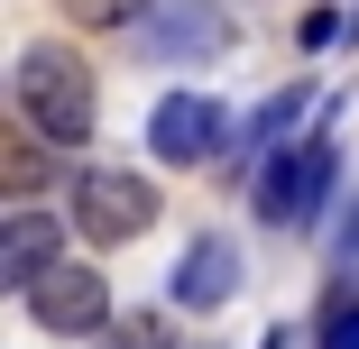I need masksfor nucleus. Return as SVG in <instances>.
I'll use <instances>...</instances> for the list:
<instances>
[{"label":"nucleus","mask_w":359,"mask_h":349,"mask_svg":"<svg viewBox=\"0 0 359 349\" xmlns=\"http://www.w3.org/2000/svg\"><path fill=\"white\" fill-rule=\"evenodd\" d=\"M157 0H65V19L74 28H129V19H148Z\"/></svg>","instance_id":"obj_9"},{"label":"nucleus","mask_w":359,"mask_h":349,"mask_svg":"<svg viewBox=\"0 0 359 349\" xmlns=\"http://www.w3.org/2000/svg\"><path fill=\"white\" fill-rule=\"evenodd\" d=\"M93 349H175V340H166V322H157V313H138V322H111Z\"/></svg>","instance_id":"obj_10"},{"label":"nucleus","mask_w":359,"mask_h":349,"mask_svg":"<svg viewBox=\"0 0 359 349\" xmlns=\"http://www.w3.org/2000/svg\"><path fill=\"white\" fill-rule=\"evenodd\" d=\"M19 304H28V322L55 331V340H102V331H111V285H102L93 266H74V257H65L37 294H19Z\"/></svg>","instance_id":"obj_4"},{"label":"nucleus","mask_w":359,"mask_h":349,"mask_svg":"<svg viewBox=\"0 0 359 349\" xmlns=\"http://www.w3.org/2000/svg\"><path fill=\"white\" fill-rule=\"evenodd\" d=\"M231 294H240V248L231 239H194L175 257V304L184 313H212V304H231Z\"/></svg>","instance_id":"obj_8"},{"label":"nucleus","mask_w":359,"mask_h":349,"mask_svg":"<svg viewBox=\"0 0 359 349\" xmlns=\"http://www.w3.org/2000/svg\"><path fill=\"white\" fill-rule=\"evenodd\" d=\"M332 138H304V148H276L267 166H258V184H249V212L267 221V230H304L323 202H332Z\"/></svg>","instance_id":"obj_2"},{"label":"nucleus","mask_w":359,"mask_h":349,"mask_svg":"<svg viewBox=\"0 0 359 349\" xmlns=\"http://www.w3.org/2000/svg\"><path fill=\"white\" fill-rule=\"evenodd\" d=\"M222 138H231V111L212 92H166L148 111V157L157 166H203V157H222Z\"/></svg>","instance_id":"obj_5"},{"label":"nucleus","mask_w":359,"mask_h":349,"mask_svg":"<svg viewBox=\"0 0 359 349\" xmlns=\"http://www.w3.org/2000/svg\"><path fill=\"white\" fill-rule=\"evenodd\" d=\"M55 266H65V230L46 212H10V230H0V285H10V294H37Z\"/></svg>","instance_id":"obj_7"},{"label":"nucleus","mask_w":359,"mask_h":349,"mask_svg":"<svg viewBox=\"0 0 359 349\" xmlns=\"http://www.w3.org/2000/svg\"><path fill=\"white\" fill-rule=\"evenodd\" d=\"M10 101H19V129L28 138H55V148H83L93 120H102V83H93V64L65 46V37L28 46L10 64Z\"/></svg>","instance_id":"obj_1"},{"label":"nucleus","mask_w":359,"mask_h":349,"mask_svg":"<svg viewBox=\"0 0 359 349\" xmlns=\"http://www.w3.org/2000/svg\"><path fill=\"white\" fill-rule=\"evenodd\" d=\"M222 46H231L222 0H157L148 28H138V55H157V64H194V55H222Z\"/></svg>","instance_id":"obj_6"},{"label":"nucleus","mask_w":359,"mask_h":349,"mask_svg":"<svg viewBox=\"0 0 359 349\" xmlns=\"http://www.w3.org/2000/svg\"><path fill=\"white\" fill-rule=\"evenodd\" d=\"M323 349H359V304H341V313H332V331H323Z\"/></svg>","instance_id":"obj_12"},{"label":"nucleus","mask_w":359,"mask_h":349,"mask_svg":"<svg viewBox=\"0 0 359 349\" xmlns=\"http://www.w3.org/2000/svg\"><path fill=\"white\" fill-rule=\"evenodd\" d=\"M304 101H313V92H276V101H267V111H258V138H285V120H295V111H304Z\"/></svg>","instance_id":"obj_11"},{"label":"nucleus","mask_w":359,"mask_h":349,"mask_svg":"<svg viewBox=\"0 0 359 349\" xmlns=\"http://www.w3.org/2000/svg\"><path fill=\"white\" fill-rule=\"evenodd\" d=\"M267 349H285V340H267Z\"/></svg>","instance_id":"obj_13"},{"label":"nucleus","mask_w":359,"mask_h":349,"mask_svg":"<svg viewBox=\"0 0 359 349\" xmlns=\"http://www.w3.org/2000/svg\"><path fill=\"white\" fill-rule=\"evenodd\" d=\"M157 221V184L129 175V166H74V230L93 248H120Z\"/></svg>","instance_id":"obj_3"}]
</instances>
